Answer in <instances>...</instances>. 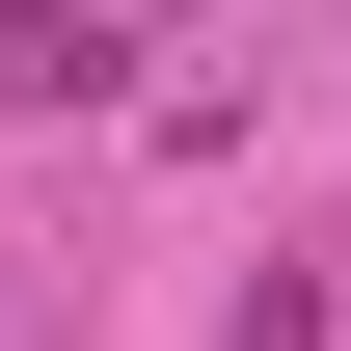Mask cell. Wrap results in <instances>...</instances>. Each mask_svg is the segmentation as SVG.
<instances>
[{"instance_id":"cell-1","label":"cell","mask_w":351,"mask_h":351,"mask_svg":"<svg viewBox=\"0 0 351 351\" xmlns=\"http://www.w3.org/2000/svg\"><path fill=\"white\" fill-rule=\"evenodd\" d=\"M0 82H82V0H0Z\"/></svg>"},{"instance_id":"cell-2","label":"cell","mask_w":351,"mask_h":351,"mask_svg":"<svg viewBox=\"0 0 351 351\" xmlns=\"http://www.w3.org/2000/svg\"><path fill=\"white\" fill-rule=\"evenodd\" d=\"M243 351H324V298H298V270H270V298H243Z\"/></svg>"}]
</instances>
